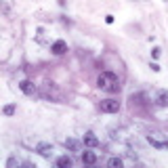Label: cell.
<instances>
[{
  "label": "cell",
  "instance_id": "22",
  "mask_svg": "<svg viewBox=\"0 0 168 168\" xmlns=\"http://www.w3.org/2000/svg\"><path fill=\"white\" fill-rule=\"evenodd\" d=\"M166 2H168V0H166Z\"/></svg>",
  "mask_w": 168,
  "mask_h": 168
},
{
  "label": "cell",
  "instance_id": "15",
  "mask_svg": "<svg viewBox=\"0 0 168 168\" xmlns=\"http://www.w3.org/2000/svg\"><path fill=\"white\" fill-rule=\"evenodd\" d=\"M15 112H17V105L15 103H8V105L2 107V113H4V116H15Z\"/></svg>",
  "mask_w": 168,
  "mask_h": 168
},
{
  "label": "cell",
  "instance_id": "13",
  "mask_svg": "<svg viewBox=\"0 0 168 168\" xmlns=\"http://www.w3.org/2000/svg\"><path fill=\"white\" fill-rule=\"evenodd\" d=\"M0 13L4 15V17H13V8L8 4L7 0H0Z\"/></svg>",
  "mask_w": 168,
  "mask_h": 168
},
{
  "label": "cell",
  "instance_id": "10",
  "mask_svg": "<svg viewBox=\"0 0 168 168\" xmlns=\"http://www.w3.org/2000/svg\"><path fill=\"white\" fill-rule=\"evenodd\" d=\"M155 105L158 107H168V91L166 88H160L155 92Z\"/></svg>",
  "mask_w": 168,
  "mask_h": 168
},
{
  "label": "cell",
  "instance_id": "5",
  "mask_svg": "<svg viewBox=\"0 0 168 168\" xmlns=\"http://www.w3.org/2000/svg\"><path fill=\"white\" fill-rule=\"evenodd\" d=\"M128 105H130V109H133V112H141V109H143V105H145V97H143L141 92L130 95V97H128Z\"/></svg>",
  "mask_w": 168,
  "mask_h": 168
},
{
  "label": "cell",
  "instance_id": "2",
  "mask_svg": "<svg viewBox=\"0 0 168 168\" xmlns=\"http://www.w3.org/2000/svg\"><path fill=\"white\" fill-rule=\"evenodd\" d=\"M40 97L50 99V101H57V103H65V97H63L61 92L57 91L55 86H50V84H46V86H44V91L40 92Z\"/></svg>",
  "mask_w": 168,
  "mask_h": 168
},
{
  "label": "cell",
  "instance_id": "16",
  "mask_svg": "<svg viewBox=\"0 0 168 168\" xmlns=\"http://www.w3.org/2000/svg\"><path fill=\"white\" fill-rule=\"evenodd\" d=\"M122 164H124L122 158H109V160H107V166L109 168H122Z\"/></svg>",
  "mask_w": 168,
  "mask_h": 168
},
{
  "label": "cell",
  "instance_id": "19",
  "mask_svg": "<svg viewBox=\"0 0 168 168\" xmlns=\"http://www.w3.org/2000/svg\"><path fill=\"white\" fill-rule=\"evenodd\" d=\"M160 55H162V50H160V49H151V57H154V59H158Z\"/></svg>",
  "mask_w": 168,
  "mask_h": 168
},
{
  "label": "cell",
  "instance_id": "1",
  "mask_svg": "<svg viewBox=\"0 0 168 168\" xmlns=\"http://www.w3.org/2000/svg\"><path fill=\"white\" fill-rule=\"evenodd\" d=\"M97 86L107 92H120V80L113 71H101L97 78Z\"/></svg>",
  "mask_w": 168,
  "mask_h": 168
},
{
  "label": "cell",
  "instance_id": "3",
  "mask_svg": "<svg viewBox=\"0 0 168 168\" xmlns=\"http://www.w3.org/2000/svg\"><path fill=\"white\" fill-rule=\"evenodd\" d=\"M99 109L103 113H118L120 112V101H116V99H103L99 103Z\"/></svg>",
  "mask_w": 168,
  "mask_h": 168
},
{
  "label": "cell",
  "instance_id": "21",
  "mask_svg": "<svg viewBox=\"0 0 168 168\" xmlns=\"http://www.w3.org/2000/svg\"><path fill=\"white\" fill-rule=\"evenodd\" d=\"M59 2V7H67V0H57Z\"/></svg>",
  "mask_w": 168,
  "mask_h": 168
},
{
  "label": "cell",
  "instance_id": "4",
  "mask_svg": "<svg viewBox=\"0 0 168 168\" xmlns=\"http://www.w3.org/2000/svg\"><path fill=\"white\" fill-rule=\"evenodd\" d=\"M158 134L160 133H149L147 134V143L151 147H155V149H168V139H162Z\"/></svg>",
  "mask_w": 168,
  "mask_h": 168
},
{
  "label": "cell",
  "instance_id": "8",
  "mask_svg": "<svg viewBox=\"0 0 168 168\" xmlns=\"http://www.w3.org/2000/svg\"><path fill=\"white\" fill-rule=\"evenodd\" d=\"M82 145L88 147V149H97V147H101V141H99L92 133H86V134L82 137Z\"/></svg>",
  "mask_w": 168,
  "mask_h": 168
},
{
  "label": "cell",
  "instance_id": "18",
  "mask_svg": "<svg viewBox=\"0 0 168 168\" xmlns=\"http://www.w3.org/2000/svg\"><path fill=\"white\" fill-rule=\"evenodd\" d=\"M149 67H151V71H155V74H158V71L162 70V67H160V65H158L155 61H154V63H149Z\"/></svg>",
  "mask_w": 168,
  "mask_h": 168
},
{
  "label": "cell",
  "instance_id": "11",
  "mask_svg": "<svg viewBox=\"0 0 168 168\" xmlns=\"http://www.w3.org/2000/svg\"><path fill=\"white\" fill-rule=\"evenodd\" d=\"M82 162L84 164H97V154L95 151H82Z\"/></svg>",
  "mask_w": 168,
  "mask_h": 168
},
{
  "label": "cell",
  "instance_id": "12",
  "mask_svg": "<svg viewBox=\"0 0 168 168\" xmlns=\"http://www.w3.org/2000/svg\"><path fill=\"white\" fill-rule=\"evenodd\" d=\"M71 164H74V162H71L70 155H61V158H57V166H59V168H71Z\"/></svg>",
  "mask_w": 168,
  "mask_h": 168
},
{
  "label": "cell",
  "instance_id": "6",
  "mask_svg": "<svg viewBox=\"0 0 168 168\" xmlns=\"http://www.w3.org/2000/svg\"><path fill=\"white\" fill-rule=\"evenodd\" d=\"M36 151H38L42 158L50 160V158H53V154H55V147L50 145V143H38V145H36Z\"/></svg>",
  "mask_w": 168,
  "mask_h": 168
},
{
  "label": "cell",
  "instance_id": "17",
  "mask_svg": "<svg viewBox=\"0 0 168 168\" xmlns=\"http://www.w3.org/2000/svg\"><path fill=\"white\" fill-rule=\"evenodd\" d=\"M21 164H23V162H19V160H17V158H8V160H7V166H8V168L21 166Z\"/></svg>",
  "mask_w": 168,
  "mask_h": 168
},
{
  "label": "cell",
  "instance_id": "7",
  "mask_svg": "<svg viewBox=\"0 0 168 168\" xmlns=\"http://www.w3.org/2000/svg\"><path fill=\"white\" fill-rule=\"evenodd\" d=\"M19 88L25 92L28 97H36V95H40V92H38V88H36V84L29 82V80H21V82H19Z\"/></svg>",
  "mask_w": 168,
  "mask_h": 168
},
{
  "label": "cell",
  "instance_id": "14",
  "mask_svg": "<svg viewBox=\"0 0 168 168\" xmlns=\"http://www.w3.org/2000/svg\"><path fill=\"white\" fill-rule=\"evenodd\" d=\"M65 147L70 149V151H80V143L76 139H65Z\"/></svg>",
  "mask_w": 168,
  "mask_h": 168
},
{
  "label": "cell",
  "instance_id": "9",
  "mask_svg": "<svg viewBox=\"0 0 168 168\" xmlns=\"http://www.w3.org/2000/svg\"><path fill=\"white\" fill-rule=\"evenodd\" d=\"M50 53H53V55H65V53H67V42L65 40H55L50 44Z\"/></svg>",
  "mask_w": 168,
  "mask_h": 168
},
{
  "label": "cell",
  "instance_id": "20",
  "mask_svg": "<svg viewBox=\"0 0 168 168\" xmlns=\"http://www.w3.org/2000/svg\"><path fill=\"white\" fill-rule=\"evenodd\" d=\"M105 23H113V15H107L105 17Z\"/></svg>",
  "mask_w": 168,
  "mask_h": 168
}]
</instances>
